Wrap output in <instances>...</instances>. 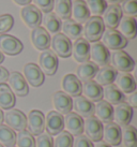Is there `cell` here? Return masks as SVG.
Wrapping results in <instances>:
<instances>
[{"label": "cell", "instance_id": "cell-1", "mask_svg": "<svg viewBox=\"0 0 137 147\" xmlns=\"http://www.w3.org/2000/svg\"><path fill=\"white\" fill-rule=\"evenodd\" d=\"M105 31V26L101 16H90L83 28L84 39L88 42H99Z\"/></svg>", "mask_w": 137, "mask_h": 147}, {"label": "cell", "instance_id": "cell-2", "mask_svg": "<svg viewBox=\"0 0 137 147\" xmlns=\"http://www.w3.org/2000/svg\"><path fill=\"white\" fill-rule=\"evenodd\" d=\"M109 62H111V67L117 72L130 73L131 71H133L135 67L133 58L128 53H125L124 51H115L110 55Z\"/></svg>", "mask_w": 137, "mask_h": 147}, {"label": "cell", "instance_id": "cell-3", "mask_svg": "<svg viewBox=\"0 0 137 147\" xmlns=\"http://www.w3.org/2000/svg\"><path fill=\"white\" fill-rule=\"evenodd\" d=\"M102 43L107 49L122 51L128 45V40L116 29H107L102 36Z\"/></svg>", "mask_w": 137, "mask_h": 147}, {"label": "cell", "instance_id": "cell-4", "mask_svg": "<svg viewBox=\"0 0 137 147\" xmlns=\"http://www.w3.org/2000/svg\"><path fill=\"white\" fill-rule=\"evenodd\" d=\"M52 51L57 57L68 58L72 55V42L63 33H57L50 40Z\"/></svg>", "mask_w": 137, "mask_h": 147}, {"label": "cell", "instance_id": "cell-5", "mask_svg": "<svg viewBox=\"0 0 137 147\" xmlns=\"http://www.w3.org/2000/svg\"><path fill=\"white\" fill-rule=\"evenodd\" d=\"M3 120L5 121L7 126L11 128L14 131H23L27 128V117L26 115L19 110L11 109L8 110L7 113H4Z\"/></svg>", "mask_w": 137, "mask_h": 147}, {"label": "cell", "instance_id": "cell-6", "mask_svg": "<svg viewBox=\"0 0 137 147\" xmlns=\"http://www.w3.org/2000/svg\"><path fill=\"white\" fill-rule=\"evenodd\" d=\"M103 123L94 116L88 117L84 120V132L91 142H100L103 138Z\"/></svg>", "mask_w": 137, "mask_h": 147}, {"label": "cell", "instance_id": "cell-7", "mask_svg": "<svg viewBox=\"0 0 137 147\" xmlns=\"http://www.w3.org/2000/svg\"><path fill=\"white\" fill-rule=\"evenodd\" d=\"M23 43L11 34H0V52L9 56H16L23 51Z\"/></svg>", "mask_w": 137, "mask_h": 147}, {"label": "cell", "instance_id": "cell-8", "mask_svg": "<svg viewBox=\"0 0 137 147\" xmlns=\"http://www.w3.org/2000/svg\"><path fill=\"white\" fill-rule=\"evenodd\" d=\"M27 128L28 131L33 135H38L44 133L45 131V116L39 110H32L29 112L27 116Z\"/></svg>", "mask_w": 137, "mask_h": 147}, {"label": "cell", "instance_id": "cell-9", "mask_svg": "<svg viewBox=\"0 0 137 147\" xmlns=\"http://www.w3.org/2000/svg\"><path fill=\"white\" fill-rule=\"evenodd\" d=\"M64 129V117L56 111H50L45 117V130L47 134L57 135Z\"/></svg>", "mask_w": 137, "mask_h": 147}, {"label": "cell", "instance_id": "cell-10", "mask_svg": "<svg viewBox=\"0 0 137 147\" xmlns=\"http://www.w3.org/2000/svg\"><path fill=\"white\" fill-rule=\"evenodd\" d=\"M39 63L41 71L46 75L52 76L56 73L58 69V57L52 49H46L41 53Z\"/></svg>", "mask_w": 137, "mask_h": 147}, {"label": "cell", "instance_id": "cell-11", "mask_svg": "<svg viewBox=\"0 0 137 147\" xmlns=\"http://www.w3.org/2000/svg\"><path fill=\"white\" fill-rule=\"evenodd\" d=\"M90 58L97 67L108 65L110 60L109 49H106L102 42H94L90 44Z\"/></svg>", "mask_w": 137, "mask_h": 147}, {"label": "cell", "instance_id": "cell-12", "mask_svg": "<svg viewBox=\"0 0 137 147\" xmlns=\"http://www.w3.org/2000/svg\"><path fill=\"white\" fill-rule=\"evenodd\" d=\"M26 82L32 87H40L45 81L44 73L41 71L40 67L33 62L26 63L24 67V75Z\"/></svg>", "mask_w": 137, "mask_h": 147}, {"label": "cell", "instance_id": "cell-13", "mask_svg": "<svg viewBox=\"0 0 137 147\" xmlns=\"http://www.w3.org/2000/svg\"><path fill=\"white\" fill-rule=\"evenodd\" d=\"M9 87L12 92L17 97H25L29 92L28 83L26 82L23 74L19 72H12L9 74Z\"/></svg>", "mask_w": 137, "mask_h": 147}, {"label": "cell", "instance_id": "cell-14", "mask_svg": "<svg viewBox=\"0 0 137 147\" xmlns=\"http://www.w3.org/2000/svg\"><path fill=\"white\" fill-rule=\"evenodd\" d=\"M102 15H103L102 20H103L104 26L107 27L108 29L117 28L119 26L121 18L123 16L119 4H110V5H108Z\"/></svg>", "mask_w": 137, "mask_h": 147}, {"label": "cell", "instance_id": "cell-15", "mask_svg": "<svg viewBox=\"0 0 137 147\" xmlns=\"http://www.w3.org/2000/svg\"><path fill=\"white\" fill-rule=\"evenodd\" d=\"M133 117V109L125 102L119 103L117 106L113 109V118L116 125L120 127H126L129 126L131 120Z\"/></svg>", "mask_w": 137, "mask_h": 147}, {"label": "cell", "instance_id": "cell-16", "mask_svg": "<svg viewBox=\"0 0 137 147\" xmlns=\"http://www.w3.org/2000/svg\"><path fill=\"white\" fill-rule=\"evenodd\" d=\"M20 15L24 23L29 28L34 29L40 27V25L42 24V12L32 4H28L21 9Z\"/></svg>", "mask_w": 137, "mask_h": 147}, {"label": "cell", "instance_id": "cell-17", "mask_svg": "<svg viewBox=\"0 0 137 147\" xmlns=\"http://www.w3.org/2000/svg\"><path fill=\"white\" fill-rule=\"evenodd\" d=\"M72 55L75 61L79 63L89 61L90 59V43L84 38H79L72 44Z\"/></svg>", "mask_w": 137, "mask_h": 147}, {"label": "cell", "instance_id": "cell-18", "mask_svg": "<svg viewBox=\"0 0 137 147\" xmlns=\"http://www.w3.org/2000/svg\"><path fill=\"white\" fill-rule=\"evenodd\" d=\"M64 127L72 136H78L84 133V119L75 112H70L64 117Z\"/></svg>", "mask_w": 137, "mask_h": 147}, {"label": "cell", "instance_id": "cell-19", "mask_svg": "<svg viewBox=\"0 0 137 147\" xmlns=\"http://www.w3.org/2000/svg\"><path fill=\"white\" fill-rule=\"evenodd\" d=\"M81 94L83 97L88 99L91 102H99L103 99V87L100 86L95 81H87L81 84Z\"/></svg>", "mask_w": 137, "mask_h": 147}, {"label": "cell", "instance_id": "cell-20", "mask_svg": "<svg viewBox=\"0 0 137 147\" xmlns=\"http://www.w3.org/2000/svg\"><path fill=\"white\" fill-rule=\"evenodd\" d=\"M75 113L79 115L81 118H88L94 115V103L89 101L83 96L75 97L73 100V106Z\"/></svg>", "mask_w": 137, "mask_h": 147}, {"label": "cell", "instance_id": "cell-21", "mask_svg": "<svg viewBox=\"0 0 137 147\" xmlns=\"http://www.w3.org/2000/svg\"><path fill=\"white\" fill-rule=\"evenodd\" d=\"M50 34L43 27H36L32 29L31 32V42L33 46L39 51H46L50 47Z\"/></svg>", "mask_w": 137, "mask_h": 147}, {"label": "cell", "instance_id": "cell-22", "mask_svg": "<svg viewBox=\"0 0 137 147\" xmlns=\"http://www.w3.org/2000/svg\"><path fill=\"white\" fill-rule=\"evenodd\" d=\"M122 138V129L115 123H106L103 130V138L104 142L110 146H118L121 143Z\"/></svg>", "mask_w": 137, "mask_h": 147}, {"label": "cell", "instance_id": "cell-23", "mask_svg": "<svg viewBox=\"0 0 137 147\" xmlns=\"http://www.w3.org/2000/svg\"><path fill=\"white\" fill-rule=\"evenodd\" d=\"M52 104L56 109V112L60 114L66 115L73 110L72 98L63 91H56L52 94Z\"/></svg>", "mask_w": 137, "mask_h": 147}, {"label": "cell", "instance_id": "cell-24", "mask_svg": "<svg viewBox=\"0 0 137 147\" xmlns=\"http://www.w3.org/2000/svg\"><path fill=\"white\" fill-rule=\"evenodd\" d=\"M63 92L70 97H78L81 94V82L77 78L75 74H66L62 80Z\"/></svg>", "mask_w": 137, "mask_h": 147}, {"label": "cell", "instance_id": "cell-25", "mask_svg": "<svg viewBox=\"0 0 137 147\" xmlns=\"http://www.w3.org/2000/svg\"><path fill=\"white\" fill-rule=\"evenodd\" d=\"M115 83L118 89L123 94H132L136 90V82L133 75L130 73L119 72L115 78Z\"/></svg>", "mask_w": 137, "mask_h": 147}, {"label": "cell", "instance_id": "cell-26", "mask_svg": "<svg viewBox=\"0 0 137 147\" xmlns=\"http://www.w3.org/2000/svg\"><path fill=\"white\" fill-rule=\"evenodd\" d=\"M94 117H97L102 123H113V107L105 100H101L97 103V105H94Z\"/></svg>", "mask_w": 137, "mask_h": 147}, {"label": "cell", "instance_id": "cell-27", "mask_svg": "<svg viewBox=\"0 0 137 147\" xmlns=\"http://www.w3.org/2000/svg\"><path fill=\"white\" fill-rule=\"evenodd\" d=\"M90 12H89L87 4L84 0H75L72 3V11H71V16H73L74 21L78 24H83L89 20L90 17Z\"/></svg>", "mask_w": 137, "mask_h": 147}, {"label": "cell", "instance_id": "cell-28", "mask_svg": "<svg viewBox=\"0 0 137 147\" xmlns=\"http://www.w3.org/2000/svg\"><path fill=\"white\" fill-rule=\"evenodd\" d=\"M103 98L109 104L117 105L119 103L124 102L125 96L122 91L118 89V87L115 84H110V85H107L104 87V89H103Z\"/></svg>", "mask_w": 137, "mask_h": 147}, {"label": "cell", "instance_id": "cell-29", "mask_svg": "<svg viewBox=\"0 0 137 147\" xmlns=\"http://www.w3.org/2000/svg\"><path fill=\"white\" fill-rule=\"evenodd\" d=\"M99 67L92 61H87L84 63H81L78 65L76 70V76L79 81L83 82H87V81H91L92 78H95L97 71H99Z\"/></svg>", "mask_w": 137, "mask_h": 147}, {"label": "cell", "instance_id": "cell-30", "mask_svg": "<svg viewBox=\"0 0 137 147\" xmlns=\"http://www.w3.org/2000/svg\"><path fill=\"white\" fill-rule=\"evenodd\" d=\"M16 103L15 94L10 89L5 83L0 84V109L1 110H11Z\"/></svg>", "mask_w": 137, "mask_h": 147}, {"label": "cell", "instance_id": "cell-31", "mask_svg": "<svg viewBox=\"0 0 137 147\" xmlns=\"http://www.w3.org/2000/svg\"><path fill=\"white\" fill-rule=\"evenodd\" d=\"M118 27H119L118 31L126 40H131L136 37V21L134 17L122 16Z\"/></svg>", "mask_w": 137, "mask_h": 147}, {"label": "cell", "instance_id": "cell-32", "mask_svg": "<svg viewBox=\"0 0 137 147\" xmlns=\"http://www.w3.org/2000/svg\"><path fill=\"white\" fill-rule=\"evenodd\" d=\"M117 74L118 72L111 65H105V67H102L101 69H99L95 75V82L100 86L110 85V84H113Z\"/></svg>", "mask_w": 137, "mask_h": 147}, {"label": "cell", "instance_id": "cell-33", "mask_svg": "<svg viewBox=\"0 0 137 147\" xmlns=\"http://www.w3.org/2000/svg\"><path fill=\"white\" fill-rule=\"evenodd\" d=\"M61 29L63 31V34L70 40H77L81 38V34H83V26L71 18L62 23Z\"/></svg>", "mask_w": 137, "mask_h": 147}, {"label": "cell", "instance_id": "cell-34", "mask_svg": "<svg viewBox=\"0 0 137 147\" xmlns=\"http://www.w3.org/2000/svg\"><path fill=\"white\" fill-rule=\"evenodd\" d=\"M54 10L57 17L66 21L71 18L72 2L71 0H54Z\"/></svg>", "mask_w": 137, "mask_h": 147}, {"label": "cell", "instance_id": "cell-35", "mask_svg": "<svg viewBox=\"0 0 137 147\" xmlns=\"http://www.w3.org/2000/svg\"><path fill=\"white\" fill-rule=\"evenodd\" d=\"M43 24H44V29L47 32L57 34L60 32L62 22L59 17H57L55 13L49 12L45 14L44 18H43Z\"/></svg>", "mask_w": 137, "mask_h": 147}, {"label": "cell", "instance_id": "cell-36", "mask_svg": "<svg viewBox=\"0 0 137 147\" xmlns=\"http://www.w3.org/2000/svg\"><path fill=\"white\" fill-rule=\"evenodd\" d=\"M0 144L3 147H14L16 144V133L7 125H0Z\"/></svg>", "mask_w": 137, "mask_h": 147}, {"label": "cell", "instance_id": "cell-37", "mask_svg": "<svg viewBox=\"0 0 137 147\" xmlns=\"http://www.w3.org/2000/svg\"><path fill=\"white\" fill-rule=\"evenodd\" d=\"M121 142H123L125 147H137L136 128L131 125L124 127L122 130Z\"/></svg>", "mask_w": 137, "mask_h": 147}, {"label": "cell", "instance_id": "cell-38", "mask_svg": "<svg viewBox=\"0 0 137 147\" xmlns=\"http://www.w3.org/2000/svg\"><path fill=\"white\" fill-rule=\"evenodd\" d=\"M17 147H36V140L28 130L19 131L16 135Z\"/></svg>", "mask_w": 137, "mask_h": 147}, {"label": "cell", "instance_id": "cell-39", "mask_svg": "<svg viewBox=\"0 0 137 147\" xmlns=\"http://www.w3.org/2000/svg\"><path fill=\"white\" fill-rule=\"evenodd\" d=\"M85 2L90 14H93V16L102 15L107 8V4L104 0H86Z\"/></svg>", "mask_w": 137, "mask_h": 147}, {"label": "cell", "instance_id": "cell-40", "mask_svg": "<svg viewBox=\"0 0 137 147\" xmlns=\"http://www.w3.org/2000/svg\"><path fill=\"white\" fill-rule=\"evenodd\" d=\"M73 136L68 131H61L54 139V147H73Z\"/></svg>", "mask_w": 137, "mask_h": 147}, {"label": "cell", "instance_id": "cell-41", "mask_svg": "<svg viewBox=\"0 0 137 147\" xmlns=\"http://www.w3.org/2000/svg\"><path fill=\"white\" fill-rule=\"evenodd\" d=\"M120 8L122 14H125V16L134 18L137 16V0H123Z\"/></svg>", "mask_w": 137, "mask_h": 147}, {"label": "cell", "instance_id": "cell-42", "mask_svg": "<svg viewBox=\"0 0 137 147\" xmlns=\"http://www.w3.org/2000/svg\"><path fill=\"white\" fill-rule=\"evenodd\" d=\"M14 25V18L11 14H2L0 15V34H5L10 31Z\"/></svg>", "mask_w": 137, "mask_h": 147}, {"label": "cell", "instance_id": "cell-43", "mask_svg": "<svg viewBox=\"0 0 137 147\" xmlns=\"http://www.w3.org/2000/svg\"><path fill=\"white\" fill-rule=\"evenodd\" d=\"M33 1V5L43 13L52 12L54 9V0H31Z\"/></svg>", "mask_w": 137, "mask_h": 147}, {"label": "cell", "instance_id": "cell-44", "mask_svg": "<svg viewBox=\"0 0 137 147\" xmlns=\"http://www.w3.org/2000/svg\"><path fill=\"white\" fill-rule=\"evenodd\" d=\"M36 147H54V139L47 133L38 135L36 140Z\"/></svg>", "mask_w": 137, "mask_h": 147}, {"label": "cell", "instance_id": "cell-45", "mask_svg": "<svg viewBox=\"0 0 137 147\" xmlns=\"http://www.w3.org/2000/svg\"><path fill=\"white\" fill-rule=\"evenodd\" d=\"M73 147H94V145L87 136L81 134L73 140Z\"/></svg>", "mask_w": 137, "mask_h": 147}, {"label": "cell", "instance_id": "cell-46", "mask_svg": "<svg viewBox=\"0 0 137 147\" xmlns=\"http://www.w3.org/2000/svg\"><path fill=\"white\" fill-rule=\"evenodd\" d=\"M9 71L5 68L3 67H1L0 65V84H2V83H5L8 81L9 78Z\"/></svg>", "mask_w": 137, "mask_h": 147}, {"label": "cell", "instance_id": "cell-47", "mask_svg": "<svg viewBox=\"0 0 137 147\" xmlns=\"http://www.w3.org/2000/svg\"><path fill=\"white\" fill-rule=\"evenodd\" d=\"M132 109L133 107H137V92L134 91L131 94V96L129 97V103H128Z\"/></svg>", "mask_w": 137, "mask_h": 147}, {"label": "cell", "instance_id": "cell-48", "mask_svg": "<svg viewBox=\"0 0 137 147\" xmlns=\"http://www.w3.org/2000/svg\"><path fill=\"white\" fill-rule=\"evenodd\" d=\"M13 1L16 4H18V5H23V7L28 5V4H30V2H31V0H13Z\"/></svg>", "mask_w": 137, "mask_h": 147}, {"label": "cell", "instance_id": "cell-49", "mask_svg": "<svg viewBox=\"0 0 137 147\" xmlns=\"http://www.w3.org/2000/svg\"><path fill=\"white\" fill-rule=\"evenodd\" d=\"M105 2H106V4H119L121 3L123 0H104Z\"/></svg>", "mask_w": 137, "mask_h": 147}, {"label": "cell", "instance_id": "cell-50", "mask_svg": "<svg viewBox=\"0 0 137 147\" xmlns=\"http://www.w3.org/2000/svg\"><path fill=\"white\" fill-rule=\"evenodd\" d=\"M94 147H111L110 145H108V144H106L105 142H102V141H100V142H97V145Z\"/></svg>", "mask_w": 137, "mask_h": 147}, {"label": "cell", "instance_id": "cell-51", "mask_svg": "<svg viewBox=\"0 0 137 147\" xmlns=\"http://www.w3.org/2000/svg\"><path fill=\"white\" fill-rule=\"evenodd\" d=\"M3 116H4V113L2 112V110L0 109V125L3 123Z\"/></svg>", "mask_w": 137, "mask_h": 147}, {"label": "cell", "instance_id": "cell-52", "mask_svg": "<svg viewBox=\"0 0 137 147\" xmlns=\"http://www.w3.org/2000/svg\"><path fill=\"white\" fill-rule=\"evenodd\" d=\"M3 60H4V55L0 52V63H2V62H3Z\"/></svg>", "mask_w": 137, "mask_h": 147}, {"label": "cell", "instance_id": "cell-53", "mask_svg": "<svg viewBox=\"0 0 137 147\" xmlns=\"http://www.w3.org/2000/svg\"><path fill=\"white\" fill-rule=\"evenodd\" d=\"M0 147H3V146H2V145H1V144H0Z\"/></svg>", "mask_w": 137, "mask_h": 147}, {"label": "cell", "instance_id": "cell-54", "mask_svg": "<svg viewBox=\"0 0 137 147\" xmlns=\"http://www.w3.org/2000/svg\"><path fill=\"white\" fill-rule=\"evenodd\" d=\"M14 147H15V146H14Z\"/></svg>", "mask_w": 137, "mask_h": 147}]
</instances>
